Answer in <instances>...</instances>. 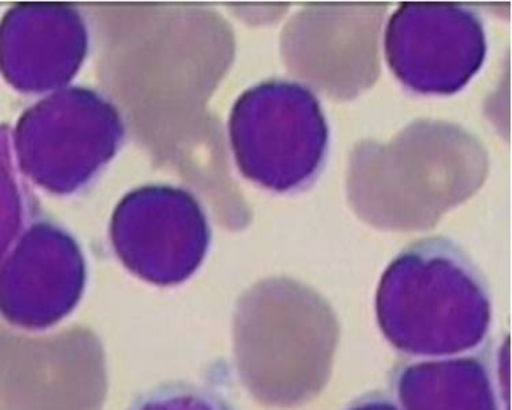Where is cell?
<instances>
[{
    "label": "cell",
    "mask_w": 512,
    "mask_h": 410,
    "mask_svg": "<svg viewBox=\"0 0 512 410\" xmlns=\"http://www.w3.org/2000/svg\"><path fill=\"white\" fill-rule=\"evenodd\" d=\"M229 137L242 176L274 193L310 187L328 160L322 104L295 80L269 79L242 92L230 112Z\"/></svg>",
    "instance_id": "2"
},
{
    "label": "cell",
    "mask_w": 512,
    "mask_h": 410,
    "mask_svg": "<svg viewBox=\"0 0 512 410\" xmlns=\"http://www.w3.org/2000/svg\"><path fill=\"white\" fill-rule=\"evenodd\" d=\"M88 50V25L71 5L20 4L0 22V74L23 94L67 86Z\"/></svg>",
    "instance_id": "7"
},
{
    "label": "cell",
    "mask_w": 512,
    "mask_h": 410,
    "mask_svg": "<svg viewBox=\"0 0 512 410\" xmlns=\"http://www.w3.org/2000/svg\"><path fill=\"white\" fill-rule=\"evenodd\" d=\"M25 218V185L14 164L10 130L0 125V263L19 238Z\"/></svg>",
    "instance_id": "10"
},
{
    "label": "cell",
    "mask_w": 512,
    "mask_h": 410,
    "mask_svg": "<svg viewBox=\"0 0 512 410\" xmlns=\"http://www.w3.org/2000/svg\"><path fill=\"white\" fill-rule=\"evenodd\" d=\"M110 238L121 262L157 286L190 280L208 256L212 230L202 203L175 185H143L116 206Z\"/></svg>",
    "instance_id": "4"
},
{
    "label": "cell",
    "mask_w": 512,
    "mask_h": 410,
    "mask_svg": "<svg viewBox=\"0 0 512 410\" xmlns=\"http://www.w3.org/2000/svg\"><path fill=\"white\" fill-rule=\"evenodd\" d=\"M386 340L410 356L449 358L484 343L493 320L490 289L457 242L430 236L389 263L376 293Z\"/></svg>",
    "instance_id": "1"
},
{
    "label": "cell",
    "mask_w": 512,
    "mask_h": 410,
    "mask_svg": "<svg viewBox=\"0 0 512 410\" xmlns=\"http://www.w3.org/2000/svg\"><path fill=\"white\" fill-rule=\"evenodd\" d=\"M385 58L409 91L457 94L484 67V22L463 5H400L386 25Z\"/></svg>",
    "instance_id": "5"
},
{
    "label": "cell",
    "mask_w": 512,
    "mask_h": 410,
    "mask_svg": "<svg viewBox=\"0 0 512 410\" xmlns=\"http://www.w3.org/2000/svg\"><path fill=\"white\" fill-rule=\"evenodd\" d=\"M347 410H403L388 395L377 392L368 394L356 400Z\"/></svg>",
    "instance_id": "11"
},
{
    "label": "cell",
    "mask_w": 512,
    "mask_h": 410,
    "mask_svg": "<svg viewBox=\"0 0 512 410\" xmlns=\"http://www.w3.org/2000/svg\"><path fill=\"white\" fill-rule=\"evenodd\" d=\"M86 278L79 242L49 221L32 224L0 263V316L25 331H47L76 310Z\"/></svg>",
    "instance_id": "6"
},
{
    "label": "cell",
    "mask_w": 512,
    "mask_h": 410,
    "mask_svg": "<svg viewBox=\"0 0 512 410\" xmlns=\"http://www.w3.org/2000/svg\"><path fill=\"white\" fill-rule=\"evenodd\" d=\"M125 136L121 113L94 89H59L29 107L17 122V163L38 187L56 196L77 193L118 154Z\"/></svg>",
    "instance_id": "3"
},
{
    "label": "cell",
    "mask_w": 512,
    "mask_h": 410,
    "mask_svg": "<svg viewBox=\"0 0 512 410\" xmlns=\"http://www.w3.org/2000/svg\"><path fill=\"white\" fill-rule=\"evenodd\" d=\"M127 410H239L226 395L211 386L188 380H170L136 395Z\"/></svg>",
    "instance_id": "9"
},
{
    "label": "cell",
    "mask_w": 512,
    "mask_h": 410,
    "mask_svg": "<svg viewBox=\"0 0 512 410\" xmlns=\"http://www.w3.org/2000/svg\"><path fill=\"white\" fill-rule=\"evenodd\" d=\"M395 392L403 410H500L490 368L478 356L404 365Z\"/></svg>",
    "instance_id": "8"
}]
</instances>
